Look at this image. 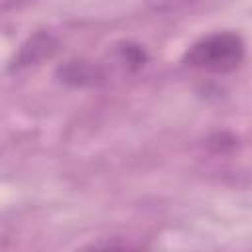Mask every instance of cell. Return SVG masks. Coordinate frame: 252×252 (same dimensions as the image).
I'll return each mask as SVG.
<instances>
[{
  "label": "cell",
  "instance_id": "1",
  "mask_svg": "<svg viewBox=\"0 0 252 252\" xmlns=\"http://www.w3.org/2000/svg\"><path fill=\"white\" fill-rule=\"evenodd\" d=\"M246 55V43L236 32H213L193 41L183 53V65L201 73L224 75L240 67Z\"/></svg>",
  "mask_w": 252,
  "mask_h": 252
},
{
  "label": "cell",
  "instance_id": "2",
  "mask_svg": "<svg viewBox=\"0 0 252 252\" xmlns=\"http://www.w3.org/2000/svg\"><path fill=\"white\" fill-rule=\"evenodd\" d=\"M100 61L104 65L108 79L112 75L130 77V75H136L148 63V53H146L144 45L130 41V39H124V41L114 43Z\"/></svg>",
  "mask_w": 252,
  "mask_h": 252
},
{
  "label": "cell",
  "instance_id": "3",
  "mask_svg": "<svg viewBox=\"0 0 252 252\" xmlns=\"http://www.w3.org/2000/svg\"><path fill=\"white\" fill-rule=\"evenodd\" d=\"M57 77L61 79V83L75 89L96 87L108 81L102 61H93V59H69L57 69Z\"/></svg>",
  "mask_w": 252,
  "mask_h": 252
},
{
  "label": "cell",
  "instance_id": "4",
  "mask_svg": "<svg viewBox=\"0 0 252 252\" xmlns=\"http://www.w3.org/2000/svg\"><path fill=\"white\" fill-rule=\"evenodd\" d=\"M55 49H57V39L49 32H37L18 51V55L14 59V69L37 65L39 61L51 57Z\"/></svg>",
  "mask_w": 252,
  "mask_h": 252
},
{
  "label": "cell",
  "instance_id": "5",
  "mask_svg": "<svg viewBox=\"0 0 252 252\" xmlns=\"http://www.w3.org/2000/svg\"><path fill=\"white\" fill-rule=\"evenodd\" d=\"M193 0H146V4L156 10V12H171V10H179L185 4H189Z\"/></svg>",
  "mask_w": 252,
  "mask_h": 252
},
{
  "label": "cell",
  "instance_id": "6",
  "mask_svg": "<svg viewBox=\"0 0 252 252\" xmlns=\"http://www.w3.org/2000/svg\"><path fill=\"white\" fill-rule=\"evenodd\" d=\"M32 2L35 0H0V6H2V12H12V10H22Z\"/></svg>",
  "mask_w": 252,
  "mask_h": 252
}]
</instances>
